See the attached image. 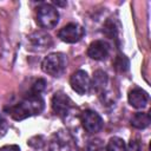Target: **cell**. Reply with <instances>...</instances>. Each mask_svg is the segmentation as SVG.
Listing matches in <instances>:
<instances>
[{"mask_svg": "<svg viewBox=\"0 0 151 151\" xmlns=\"http://www.w3.org/2000/svg\"><path fill=\"white\" fill-rule=\"evenodd\" d=\"M44 110V100L40 96H29L8 109L11 117L14 120H24L28 117L40 114Z\"/></svg>", "mask_w": 151, "mask_h": 151, "instance_id": "obj_1", "label": "cell"}, {"mask_svg": "<svg viewBox=\"0 0 151 151\" xmlns=\"http://www.w3.org/2000/svg\"><path fill=\"white\" fill-rule=\"evenodd\" d=\"M67 65V59L63 53H51L48 54L41 64V68L45 73L52 77H60Z\"/></svg>", "mask_w": 151, "mask_h": 151, "instance_id": "obj_2", "label": "cell"}, {"mask_svg": "<svg viewBox=\"0 0 151 151\" xmlns=\"http://www.w3.org/2000/svg\"><path fill=\"white\" fill-rule=\"evenodd\" d=\"M37 21L42 28L51 29L57 26L59 21V13L55 7L50 4H44L38 8Z\"/></svg>", "mask_w": 151, "mask_h": 151, "instance_id": "obj_3", "label": "cell"}, {"mask_svg": "<svg viewBox=\"0 0 151 151\" xmlns=\"http://www.w3.org/2000/svg\"><path fill=\"white\" fill-rule=\"evenodd\" d=\"M85 34V29L83 26H80L79 24H67L66 26H64L59 32H58V37L60 40H63L64 42L67 44H74L78 42Z\"/></svg>", "mask_w": 151, "mask_h": 151, "instance_id": "obj_4", "label": "cell"}, {"mask_svg": "<svg viewBox=\"0 0 151 151\" xmlns=\"http://www.w3.org/2000/svg\"><path fill=\"white\" fill-rule=\"evenodd\" d=\"M70 85H71L72 90L76 91L78 94H85L90 90L91 80H90L88 74L85 71L78 70V71H76L71 76V78H70Z\"/></svg>", "mask_w": 151, "mask_h": 151, "instance_id": "obj_5", "label": "cell"}, {"mask_svg": "<svg viewBox=\"0 0 151 151\" xmlns=\"http://www.w3.org/2000/svg\"><path fill=\"white\" fill-rule=\"evenodd\" d=\"M81 123L84 129L88 132V133H96L99 132L103 127V119L101 117L91 110H86L83 112L81 114Z\"/></svg>", "mask_w": 151, "mask_h": 151, "instance_id": "obj_6", "label": "cell"}, {"mask_svg": "<svg viewBox=\"0 0 151 151\" xmlns=\"http://www.w3.org/2000/svg\"><path fill=\"white\" fill-rule=\"evenodd\" d=\"M28 41H29L32 50H34V51H44L46 48H50L53 44L51 35L44 31L33 32L28 37Z\"/></svg>", "mask_w": 151, "mask_h": 151, "instance_id": "obj_7", "label": "cell"}, {"mask_svg": "<svg viewBox=\"0 0 151 151\" xmlns=\"http://www.w3.org/2000/svg\"><path fill=\"white\" fill-rule=\"evenodd\" d=\"M72 101L68 98V96H66L63 92H58L53 96L52 98V109L54 111L55 114H58L59 117H64L71 109Z\"/></svg>", "mask_w": 151, "mask_h": 151, "instance_id": "obj_8", "label": "cell"}, {"mask_svg": "<svg viewBox=\"0 0 151 151\" xmlns=\"http://www.w3.org/2000/svg\"><path fill=\"white\" fill-rule=\"evenodd\" d=\"M110 45L104 40H94L90 44L87 54L94 60H103L109 55Z\"/></svg>", "mask_w": 151, "mask_h": 151, "instance_id": "obj_9", "label": "cell"}, {"mask_svg": "<svg viewBox=\"0 0 151 151\" xmlns=\"http://www.w3.org/2000/svg\"><path fill=\"white\" fill-rule=\"evenodd\" d=\"M129 103L134 109H144L149 101V94L142 88H133L129 92Z\"/></svg>", "mask_w": 151, "mask_h": 151, "instance_id": "obj_10", "label": "cell"}, {"mask_svg": "<svg viewBox=\"0 0 151 151\" xmlns=\"http://www.w3.org/2000/svg\"><path fill=\"white\" fill-rule=\"evenodd\" d=\"M107 81H109L107 74H106L104 71L98 70V71H96V72L93 73L92 86H93V88H94L98 93H101V92L105 90V87H106V85H107Z\"/></svg>", "mask_w": 151, "mask_h": 151, "instance_id": "obj_11", "label": "cell"}, {"mask_svg": "<svg viewBox=\"0 0 151 151\" xmlns=\"http://www.w3.org/2000/svg\"><path fill=\"white\" fill-rule=\"evenodd\" d=\"M150 116L149 113L145 112H137L132 118H131V124L136 129H145L150 125Z\"/></svg>", "mask_w": 151, "mask_h": 151, "instance_id": "obj_12", "label": "cell"}, {"mask_svg": "<svg viewBox=\"0 0 151 151\" xmlns=\"http://www.w3.org/2000/svg\"><path fill=\"white\" fill-rule=\"evenodd\" d=\"M106 151H126V144L122 138L112 137L106 145Z\"/></svg>", "mask_w": 151, "mask_h": 151, "instance_id": "obj_13", "label": "cell"}, {"mask_svg": "<svg viewBox=\"0 0 151 151\" xmlns=\"http://www.w3.org/2000/svg\"><path fill=\"white\" fill-rule=\"evenodd\" d=\"M129 66H130V63L125 55L123 54L117 55V58L114 59V68L118 72H126L129 70Z\"/></svg>", "mask_w": 151, "mask_h": 151, "instance_id": "obj_14", "label": "cell"}, {"mask_svg": "<svg viewBox=\"0 0 151 151\" xmlns=\"http://www.w3.org/2000/svg\"><path fill=\"white\" fill-rule=\"evenodd\" d=\"M45 85H46V81L44 79H38L34 81V84L32 85V94L31 96H39L44 88H45Z\"/></svg>", "mask_w": 151, "mask_h": 151, "instance_id": "obj_15", "label": "cell"}, {"mask_svg": "<svg viewBox=\"0 0 151 151\" xmlns=\"http://www.w3.org/2000/svg\"><path fill=\"white\" fill-rule=\"evenodd\" d=\"M126 151H142V147H140V144L137 142V140H130V143L127 144L126 146Z\"/></svg>", "mask_w": 151, "mask_h": 151, "instance_id": "obj_16", "label": "cell"}, {"mask_svg": "<svg viewBox=\"0 0 151 151\" xmlns=\"http://www.w3.org/2000/svg\"><path fill=\"white\" fill-rule=\"evenodd\" d=\"M7 129H8V125H7L6 120H4V119L0 118V138H1L2 136H5Z\"/></svg>", "mask_w": 151, "mask_h": 151, "instance_id": "obj_17", "label": "cell"}, {"mask_svg": "<svg viewBox=\"0 0 151 151\" xmlns=\"http://www.w3.org/2000/svg\"><path fill=\"white\" fill-rule=\"evenodd\" d=\"M0 151H20V147L18 145H5L0 147Z\"/></svg>", "mask_w": 151, "mask_h": 151, "instance_id": "obj_18", "label": "cell"}, {"mask_svg": "<svg viewBox=\"0 0 151 151\" xmlns=\"http://www.w3.org/2000/svg\"><path fill=\"white\" fill-rule=\"evenodd\" d=\"M54 4H57V5H59V6H65V5H66V2H60V1H55Z\"/></svg>", "mask_w": 151, "mask_h": 151, "instance_id": "obj_19", "label": "cell"}]
</instances>
